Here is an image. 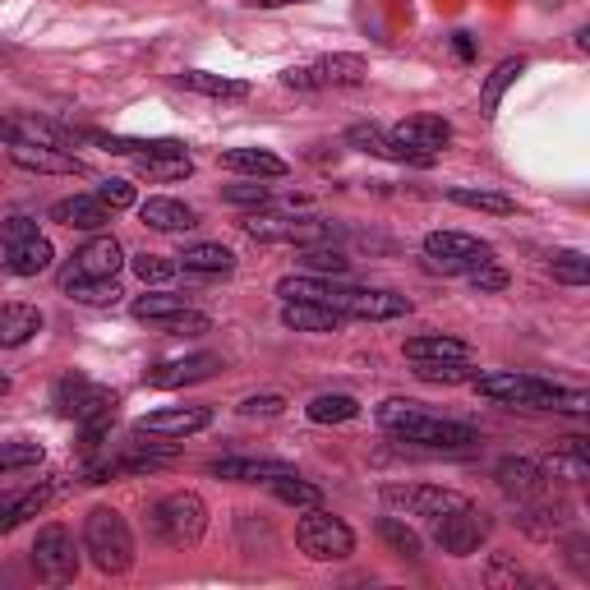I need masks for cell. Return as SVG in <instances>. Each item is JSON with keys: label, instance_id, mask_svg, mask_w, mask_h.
I'll return each instance as SVG.
<instances>
[{"label": "cell", "instance_id": "35", "mask_svg": "<svg viewBox=\"0 0 590 590\" xmlns=\"http://www.w3.org/2000/svg\"><path fill=\"white\" fill-rule=\"evenodd\" d=\"M448 199H452V204H462V208H475V212H494V217H512V212H517V199H512V194H498V189L456 185V189H448Z\"/></svg>", "mask_w": 590, "mask_h": 590}, {"label": "cell", "instance_id": "37", "mask_svg": "<svg viewBox=\"0 0 590 590\" xmlns=\"http://www.w3.org/2000/svg\"><path fill=\"white\" fill-rule=\"evenodd\" d=\"M148 181H185L194 176V158L189 152H152V158H135Z\"/></svg>", "mask_w": 590, "mask_h": 590}, {"label": "cell", "instance_id": "4", "mask_svg": "<svg viewBox=\"0 0 590 590\" xmlns=\"http://www.w3.org/2000/svg\"><path fill=\"white\" fill-rule=\"evenodd\" d=\"M148 527L162 544H171V549H189V544H199L208 531V502L194 489H176L148 508Z\"/></svg>", "mask_w": 590, "mask_h": 590}, {"label": "cell", "instance_id": "32", "mask_svg": "<svg viewBox=\"0 0 590 590\" xmlns=\"http://www.w3.org/2000/svg\"><path fill=\"white\" fill-rule=\"evenodd\" d=\"M60 291H70L79 304H116L125 296L116 277H70V273H60Z\"/></svg>", "mask_w": 590, "mask_h": 590}, {"label": "cell", "instance_id": "48", "mask_svg": "<svg viewBox=\"0 0 590 590\" xmlns=\"http://www.w3.org/2000/svg\"><path fill=\"white\" fill-rule=\"evenodd\" d=\"M245 420H273V415L287 410V397H277V392H258V397H245L235 406Z\"/></svg>", "mask_w": 590, "mask_h": 590}, {"label": "cell", "instance_id": "47", "mask_svg": "<svg viewBox=\"0 0 590 590\" xmlns=\"http://www.w3.org/2000/svg\"><path fill=\"white\" fill-rule=\"evenodd\" d=\"M83 392H89V379H83V374H65V379L56 383L51 402H56V410L65 415V420H70V415H74V406H79V397H83Z\"/></svg>", "mask_w": 590, "mask_h": 590}, {"label": "cell", "instance_id": "27", "mask_svg": "<svg viewBox=\"0 0 590 590\" xmlns=\"http://www.w3.org/2000/svg\"><path fill=\"white\" fill-rule=\"evenodd\" d=\"M0 264H5V273H14V277H37V273H47L56 264V250H51L47 235H33L19 250H10Z\"/></svg>", "mask_w": 590, "mask_h": 590}, {"label": "cell", "instance_id": "54", "mask_svg": "<svg viewBox=\"0 0 590 590\" xmlns=\"http://www.w3.org/2000/svg\"><path fill=\"white\" fill-rule=\"evenodd\" d=\"M452 51L462 56V60H471V56H475V42H471V33H452Z\"/></svg>", "mask_w": 590, "mask_h": 590}, {"label": "cell", "instance_id": "34", "mask_svg": "<svg viewBox=\"0 0 590 590\" xmlns=\"http://www.w3.org/2000/svg\"><path fill=\"white\" fill-rule=\"evenodd\" d=\"M304 415H310L314 425H346L360 415V402L351 397V392H323V397H314L310 406H304Z\"/></svg>", "mask_w": 590, "mask_h": 590}, {"label": "cell", "instance_id": "29", "mask_svg": "<svg viewBox=\"0 0 590 590\" xmlns=\"http://www.w3.org/2000/svg\"><path fill=\"white\" fill-rule=\"evenodd\" d=\"M319 79H323V89H356V83L369 79V65L365 56H351V51H337V56H323L319 65Z\"/></svg>", "mask_w": 590, "mask_h": 590}, {"label": "cell", "instance_id": "40", "mask_svg": "<svg viewBox=\"0 0 590 590\" xmlns=\"http://www.w3.org/2000/svg\"><path fill=\"white\" fill-rule=\"evenodd\" d=\"M268 489L281 502H291V508H319V502H323V489L310 485V479H300V471L296 475H281V479H268Z\"/></svg>", "mask_w": 590, "mask_h": 590}, {"label": "cell", "instance_id": "10", "mask_svg": "<svg viewBox=\"0 0 590 590\" xmlns=\"http://www.w3.org/2000/svg\"><path fill=\"white\" fill-rule=\"evenodd\" d=\"M485 535H489V517L479 512L475 502H466L462 512H448V517L433 521V544L452 558H471L479 544H485Z\"/></svg>", "mask_w": 590, "mask_h": 590}, {"label": "cell", "instance_id": "9", "mask_svg": "<svg viewBox=\"0 0 590 590\" xmlns=\"http://www.w3.org/2000/svg\"><path fill=\"white\" fill-rule=\"evenodd\" d=\"M33 572L47 581V586H70L79 572V554H74V540L65 527H42L33 540Z\"/></svg>", "mask_w": 590, "mask_h": 590}, {"label": "cell", "instance_id": "36", "mask_svg": "<svg viewBox=\"0 0 590 590\" xmlns=\"http://www.w3.org/2000/svg\"><path fill=\"white\" fill-rule=\"evenodd\" d=\"M189 310V300L176 296V291H148L135 300V319L139 323H166V319H176Z\"/></svg>", "mask_w": 590, "mask_h": 590}, {"label": "cell", "instance_id": "50", "mask_svg": "<svg viewBox=\"0 0 590 590\" xmlns=\"http://www.w3.org/2000/svg\"><path fill=\"white\" fill-rule=\"evenodd\" d=\"M93 194H97V199H102L106 208H112V212L135 208V185H129V181H116V176H112V181H102Z\"/></svg>", "mask_w": 590, "mask_h": 590}, {"label": "cell", "instance_id": "41", "mask_svg": "<svg viewBox=\"0 0 590 590\" xmlns=\"http://www.w3.org/2000/svg\"><path fill=\"white\" fill-rule=\"evenodd\" d=\"M549 273H554V281H563V287H586L590 258L581 250H558V254H549Z\"/></svg>", "mask_w": 590, "mask_h": 590}, {"label": "cell", "instance_id": "16", "mask_svg": "<svg viewBox=\"0 0 590 590\" xmlns=\"http://www.w3.org/2000/svg\"><path fill=\"white\" fill-rule=\"evenodd\" d=\"M212 475L231 479V485H268V479L296 475V466L291 462H273V456H217Z\"/></svg>", "mask_w": 590, "mask_h": 590}, {"label": "cell", "instance_id": "38", "mask_svg": "<svg viewBox=\"0 0 590 590\" xmlns=\"http://www.w3.org/2000/svg\"><path fill=\"white\" fill-rule=\"evenodd\" d=\"M346 143H351V148H360V152H369V158H387V162H406V152H402L397 143H392V139L383 135V129H379V125H351V129H346Z\"/></svg>", "mask_w": 590, "mask_h": 590}, {"label": "cell", "instance_id": "49", "mask_svg": "<svg viewBox=\"0 0 590 590\" xmlns=\"http://www.w3.org/2000/svg\"><path fill=\"white\" fill-rule=\"evenodd\" d=\"M158 327H162V333H176V337H204V333H212V319L199 314V310H185V314H176V319L158 323Z\"/></svg>", "mask_w": 590, "mask_h": 590}, {"label": "cell", "instance_id": "33", "mask_svg": "<svg viewBox=\"0 0 590 590\" xmlns=\"http://www.w3.org/2000/svg\"><path fill=\"white\" fill-rule=\"evenodd\" d=\"M521 527H527L531 535H554L563 531L567 521H572V508L567 502H549V498H535V502H521Z\"/></svg>", "mask_w": 590, "mask_h": 590}, {"label": "cell", "instance_id": "42", "mask_svg": "<svg viewBox=\"0 0 590 590\" xmlns=\"http://www.w3.org/2000/svg\"><path fill=\"white\" fill-rule=\"evenodd\" d=\"M300 264H304V273L342 277L346 268H351V258H346L342 250H314V245H300Z\"/></svg>", "mask_w": 590, "mask_h": 590}, {"label": "cell", "instance_id": "6", "mask_svg": "<svg viewBox=\"0 0 590 590\" xmlns=\"http://www.w3.org/2000/svg\"><path fill=\"white\" fill-rule=\"evenodd\" d=\"M425 258H429V268H439V273H471L479 264H489L494 245L479 235H466V231H429Z\"/></svg>", "mask_w": 590, "mask_h": 590}, {"label": "cell", "instance_id": "18", "mask_svg": "<svg viewBox=\"0 0 590 590\" xmlns=\"http://www.w3.org/2000/svg\"><path fill=\"white\" fill-rule=\"evenodd\" d=\"M217 369H222V360L217 356H185V360H162V365H152L143 383L148 387H185V383H204L212 379Z\"/></svg>", "mask_w": 590, "mask_h": 590}, {"label": "cell", "instance_id": "44", "mask_svg": "<svg viewBox=\"0 0 590 590\" xmlns=\"http://www.w3.org/2000/svg\"><path fill=\"white\" fill-rule=\"evenodd\" d=\"M379 535L392 544V554L420 558V535H415L410 527H402V517H383V521H379Z\"/></svg>", "mask_w": 590, "mask_h": 590}, {"label": "cell", "instance_id": "45", "mask_svg": "<svg viewBox=\"0 0 590 590\" xmlns=\"http://www.w3.org/2000/svg\"><path fill=\"white\" fill-rule=\"evenodd\" d=\"M42 462V443H0V475L28 471Z\"/></svg>", "mask_w": 590, "mask_h": 590}, {"label": "cell", "instance_id": "8", "mask_svg": "<svg viewBox=\"0 0 590 590\" xmlns=\"http://www.w3.org/2000/svg\"><path fill=\"white\" fill-rule=\"evenodd\" d=\"M387 139L406 152V162L429 166V162L452 143V125H448L443 116H410V120H402V125H392Z\"/></svg>", "mask_w": 590, "mask_h": 590}, {"label": "cell", "instance_id": "20", "mask_svg": "<svg viewBox=\"0 0 590 590\" xmlns=\"http://www.w3.org/2000/svg\"><path fill=\"white\" fill-rule=\"evenodd\" d=\"M120 264H125L120 240H116V235H93L89 245L74 254V264L65 268V273H70V277H116Z\"/></svg>", "mask_w": 590, "mask_h": 590}, {"label": "cell", "instance_id": "24", "mask_svg": "<svg viewBox=\"0 0 590 590\" xmlns=\"http://www.w3.org/2000/svg\"><path fill=\"white\" fill-rule=\"evenodd\" d=\"M222 166L240 171V176H258V181H281L291 171L287 158H277V152H268V148H227Z\"/></svg>", "mask_w": 590, "mask_h": 590}, {"label": "cell", "instance_id": "58", "mask_svg": "<svg viewBox=\"0 0 590 590\" xmlns=\"http://www.w3.org/2000/svg\"><path fill=\"white\" fill-rule=\"evenodd\" d=\"M5 392H10V379H5V374H0V397H5Z\"/></svg>", "mask_w": 590, "mask_h": 590}, {"label": "cell", "instance_id": "59", "mask_svg": "<svg viewBox=\"0 0 590 590\" xmlns=\"http://www.w3.org/2000/svg\"><path fill=\"white\" fill-rule=\"evenodd\" d=\"M540 5H549V10H558V5H563V0H540Z\"/></svg>", "mask_w": 590, "mask_h": 590}, {"label": "cell", "instance_id": "28", "mask_svg": "<svg viewBox=\"0 0 590 590\" xmlns=\"http://www.w3.org/2000/svg\"><path fill=\"white\" fill-rule=\"evenodd\" d=\"M181 89L199 93V97H217V102H240V97H250V93H254L245 79L208 74V70H185V74H181Z\"/></svg>", "mask_w": 590, "mask_h": 590}, {"label": "cell", "instance_id": "31", "mask_svg": "<svg viewBox=\"0 0 590 590\" xmlns=\"http://www.w3.org/2000/svg\"><path fill=\"white\" fill-rule=\"evenodd\" d=\"M406 360H471V346L448 333H425L406 342Z\"/></svg>", "mask_w": 590, "mask_h": 590}, {"label": "cell", "instance_id": "26", "mask_svg": "<svg viewBox=\"0 0 590 590\" xmlns=\"http://www.w3.org/2000/svg\"><path fill=\"white\" fill-rule=\"evenodd\" d=\"M51 498H56V485H33V489H24V494L5 498V502H0V535L14 531V527H24V521L37 517Z\"/></svg>", "mask_w": 590, "mask_h": 590}, {"label": "cell", "instance_id": "43", "mask_svg": "<svg viewBox=\"0 0 590 590\" xmlns=\"http://www.w3.org/2000/svg\"><path fill=\"white\" fill-rule=\"evenodd\" d=\"M135 273H139L143 287H162V281H171L181 273V264L166 254H135Z\"/></svg>", "mask_w": 590, "mask_h": 590}, {"label": "cell", "instance_id": "30", "mask_svg": "<svg viewBox=\"0 0 590 590\" xmlns=\"http://www.w3.org/2000/svg\"><path fill=\"white\" fill-rule=\"evenodd\" d=\"M517 74H527V60H517V56L512 60H498L494 74H485V89H479V116H485V120L498 116V102L517 83Z\"/></svg>", "mask_w": 590, "mask_h": 590}, {"label": "cell", "instance_id": "52", "mask_svg": "<svg viewBox=\"0 0 590 590\" xmlns=\"http://www.w3.org/2000/svg\"><path fill=\"white\" fill-rule=\"evenodd\" d=\"M222 199L235 204V208H264L268 204V189L264 185H227Z\"/></svg>", "mask_w": 590, "mask_h": 590}, {"label": "cell", "instance_id": "39", "mask_svg": "<svg viewBox=\"0 0 590 590\" xmlns=\"http://www.w3.org/2000/svg\"><path fill=\"white\" fill-rule=\"evenodd\" d=\"M415 369L410 374L420 379V383H471L475 379V369H471V360H410Z\"/></svg>", "mask_w": 590, "mask_h": 590}, {"label": "cell", "instance_id": "13", "mask_svg": "<svg viewBox=\"0 0 590 590\" xmlns=\"http://www.w3.org/2000/svg\"><path fill=\"white\" fill-rule=\"evenodd\" d=\"M337 310L346 319H369V323H387V319H402L410 314V300L406 296H392V291H365V287H342L337 296Z\"/></svg>", "mask_w": 590, "mask_h": 590}, {"label": "cell", "instance_id": "46", "mask_svg": "<svg viewBox=\"0 0 590 590\" xmlns=\"http://www.w3.org/2000/svg\"><path fill=\"white\" fill-rule=\"evenodd\" d=\"M33 235H37V222H33V217H24V212L10 217V222H0V258H5L10 250H19L24 240H33Z\"/></svg>", "mask_w": 590, "mask_h": 590}, {"label": "cell", "instance_id": "21", "mask_svg": "<svg viewBox=\"0 0 590 590\" xmlns=\"http://www.w3.org/2000/svg\"><path fill=\"white\" fill-rule=\"evenodd\" d=\"M51 222L70 227V231H102L112 222V208H106L97 194H70V199L51 204Z\"/></svg>", "mask_w": 590, "mask_h": 590}, {"label": "cell", "instance_id": "14", "mask_svg": "<svg viewBox=\"0 0 590 590\" xmlns=\"http://www.w3.org/2000/svg\"><path fill=\"white\" fill-rule=\"evenodd\" d=\"M208 425H212L208 406H166V410L143 415L135 433H152V439H189V433H204Z\"/></svg>", "mask_w": 590, "mask_h": 590}, {"label": "cell", "instance_id": "22", "mask_svg": "<svg viewBox=\"0 0 590 590\" xmlns=\"http://www.w3.org/2000/svg\"><path fill=\"white\" fill-rule=\"evenodd\" d=\"M281 323H287L291 333H337L346 314L333 310V304H319V300H281Z\"/></svg>", "mask_w": 590, "mask_h": 590}, {"label": "cell", "instance_id": "56", "mask_svg": "<svg viewBox=\"0 0 590 590\" xmlns=\"http://www.w3.org/2000/svg\"><path fill=\"white\" fill-rule=\"evenodd\" d=\"M254 10H281V5H304V0H250Z\"/></svg>", "mask_w": 590, "mask_h": 590}, {"label": "cell", "instance_id": "17", "mask_svg": "<svg viewBox=\"0 0 590 590\" xmlns=\"http://www.w3.org/2000/svg\"><path fill=\"white\" fill-rule=\"evenodd\" d=\"M116 410H120V397H116V392H112V387L89 383V392L79 397V406H74L70 420H74V425H83V433H89V443H102V433L112 429Z\"/></svg>", "mask_w": 590, "mask_h": 590}, {"label": "cell", "instance_id": "19", "mask_svg": "<svg viewBox=\"0 0 590 590\" xmlns=\"http://www.w3.org/2000/svg\"><path fill=\"white\" fill-rule=\"evenodd\" d=\"M139 222L148 231H162V235H185L199 227V212H194L189 204L181 199H166V194H158V199H143L139 204Z\"/></svg>", "mask_w": 590, "mask_h": 590}, {"label": "cell", "instance_id": "12", "mask_svg": "<svg viewBox=\"0 0 590 590\" xmlns=\"http://www.w3.org/2000/svg\"><path fill=\"white\" fill-rule=\"evenodd\" d=\"M494 479H498V489L517 502H535V498L549 494V471L535 466L531 456H502V462L494 466Z\"/></svg>", "mask_w": 590, "mask_h": 590}, {"label": "cell", "instance_id": "57", "mask_svg": "<svg viewBox=\"0 0 590 590\" xmlns=\"http://www.w3.org/2000/svg\"><path fill=\"white\" fill-rule=\"evenodd\" d=\"M19 139V129H14V120L10 116H0V143H14Z\"/></svg>", "mask_w": 590, "mask_h": 590}, {"label": "cell", "instance_id": "23", "mask_svg": "<svg viewBox=\"0 0 590 590\" xmlns=\"http://www.w3.org/2000/svg\"><path fill=\"white\" fill-rule=\"evenodd\" d=\"M37 333H42V310H37V304H24V300H5V304H0V346H5V351L28 346Z\"/></svg>", "mask_w": 590, "mask_h": 590}, {"label": "cell", "instance_id": "55", "mask_svg": "<svg viewBox=\"0 0 590 590\" xmlns=\"http://www.w3.org/2000/svg\"><path fill=\"white\" fill-rule=\"evenodd\" d=\"M567 558H572L577 572H590V563H586V540H572V554H567Z\"/></svg>", "mask_w": 590, "mask_h": 590}, {"label": "cell", "instance_id": "51", "mask_svg": "<svg viewBox=\"0 0 590 590\" xmlns=\"http://www.w3.org/2000/svg\"><path fill=\"white\" fill-rule=\"evenodd\" d=\"M466 281H471L475 291H502V287H508V273H502V268L494 264V258H489V264L471 268V273H466Z\"/></svg>", "mask_w": 590, "mask_h": 590}, {"label": "cell", "instance_id": "25", "mask_svg": "<svg viewBox=\"0 0 590 590\" xmlns=\"http://www.w3.org/2000/svg\"><path fill=\"white\" fill-rule=\"evenodd\" d=\"M176 264L185 268V273H194V277H231L235 273V254L227 250V245H185L181 254H176Z\"/></svg>", "mask_w": 590, "mask_h": 590}, {"label": "cell", "instance_id": "1", "mask_svg": "<svg viewBox=\"0 0 590 590\" xmlns=\"http://www.w3.org/2000/svg\"><path fill=\"white\" fill-rule=\"evenodd\" d=\"M379 429H387L397 443H415V448H471L479 433L462 420H443V415H429L420 402H402L392 397L374 410Z\"/></svg>", "mask_w": 590, "mask_h": 590}, {"label": "cell", "instance_id": "3", "mask_svg": "<svg viewBox=\"0 0 590 590\" xmlns=\"http://www.w3.org/2000/svg\"><path fill=\"white\" fill-rule=\"evenodd\" d=\"M83 554L93 558L97 572L120 577L135 567V535H129V521L116 508H93L83 521Z\"/></svg>", "mask_w": 590, "mask_h": 590}, {"label": "cell", "instance_id": "11", "mask_svg": "<svg viewBox=\"0 0 590 590\" xmlns=\"http://www.w3.org/2000/svg\"><path fill=\"white\" fill-rule=\"evenodd\" d=\"M245 235L258 240V245H319L327 240V222L319 217H250Z\"/></svg>", "mask_w": 590, "mask_h": 590}, {"label": "cell", "instance_id": "2", "mask_svg": "<svg viewBox=\"0 0 590 590\" xmlns=\"http://www.w3.org/2000/svg\"><path fill=\"white\" fill-rule=\"evenodd\" d=\"M479 397H489L498 406H521V410H586V392H567L549 379L517 374V369H498V374H475L471 379Z\"/></svg>", "mask_w": 590, "mask_h": 590}, {"label": "cell", "instance_id": "5", "mask_svg": "<svg viewBox=\"0 0 590 590\" xmlns=\"http://www.w3.org/2000/svg\"><path fill=\"white\" fill-rule=\"evenodd\" d=\"M296 544H300V554L314 563H342L356 554V531L346 527L342 517L310 508V517H300V527H296Z\"/></svg>", "mask_w": 590, "mask_h": 590}, {"label": "cell", "instance_id": "7", "mask_svg": "<svg viewBox=\"0 0 590 590\" xmlns=\"http://www.w3.org/2000/svg\"><path fill=\"white\" fill-rule=\"evenodd\" d=\"M383 502L402 517H425V521H439L448 512H462L466 508V494L443 489V485H383Z\"/></svg>", "mask_w": 590, "mask_h": 590}, {"label": "cell", "instance_id": "53", "mask_svg": "<svg viewBox=\"0 0 590 590\" xmlns=\"http://www.w3.org/2000/svg\"><path fill=\"white\" fill-rule=\"evenodd\" d=\"M281 83H287V89H300V93H314V89H323V79H319L314 65H296V70L281 74Z\"/></svg>", "mask_w": 590, "mask_h": 590}, {"label": "cell", "instance_id": "15", "mask_svg": "<svg viewBox=\"0 0 590 590\" xmlns=\"http://www.w3.org/2000/svg\"><path fill=\"white\" fill-rule=\"evenodd\" d=\"M10 162L24 171H37V176H79L83 171V162L70 148H47V143H24V139L10 143Z\"/></svg>", "mask_w": 590, "mask_h": 590}]
</instances>
